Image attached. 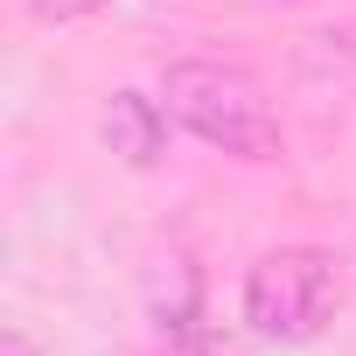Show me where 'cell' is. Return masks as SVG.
<instances>
[{
	"instance_id": "cell-1",
	"label": "cell",
	"mask_w": 356,
	"mask_h": 356,
	"mask_svg": "<svg viewBox=\"0 0 356 356\" xmlns=\"http://www.w3.org/2000/svg\"><path fill=\"white\" fill-rule=\"evenodd\" d=\"M161 98L203 147H217L231 161H280V140H286L280 112L259 91V77H245L238 63H203V56L168 63L161 70Z\"/></svg>"
},
{
	"instance_id": "cell-5",
	"label": "cell",
	"mask_w": 356,
	"mask_h": 356,
	"mask_svg": "<svg viewBox=\"0 0 356 356\" xmlns=\"http://www.w3.org/2000/svg\"><path fill=\"white\" fill-rule=\"evenodd\" d=\"M0 356H42V349H35L22 328H8V335H0Z\"/></svg>"
},
{
	"instance_id": "cell-3",
	"label": "cell",
	"mask_w": 356,
	"mask_h": 356,
	"mask_svg": "<svg viewBox=\"0 0 356 356\" xmlns=\"http://www.w3.org/2000/svg\"><path fill=\"white\" fill-rule=\"evenodd\" d=\"M168 105L161 98H147V91H112L105 105H98V140H105V154H119L126 168H154L161 154H168Z\"/></svg>"
},
{
	"instance_id": "cell-2",
	"label": "cell",
	"mask_w": 356,
	"mask_h": 356,
	"mask_svg": "<svg viewBox=\"0 0 356 356\" xmlns=\"http://www.w3.org/2000/svg\"><path fill=\"white\" fill-rule=\"evenodd\" d=\"M342 307V266L321 245H280L245 273V321L266 342H314Z\"/></svg>"
},
{
	"instance_id": "cell-4",
	"label": "cell",
	"mask_w": 356,
	"mask_h": 356,
	"mask_svg": "<svg viewBox=\"0 0 356 356\" xmlns=\"http://www.w3.org/2000/svg\"><path fill=\"white\" fill-rule=\"evenodd\" d=\"M35 8V22H70V15H91V8H105V0H29Z\"/></svg>"
}]
</instances>
